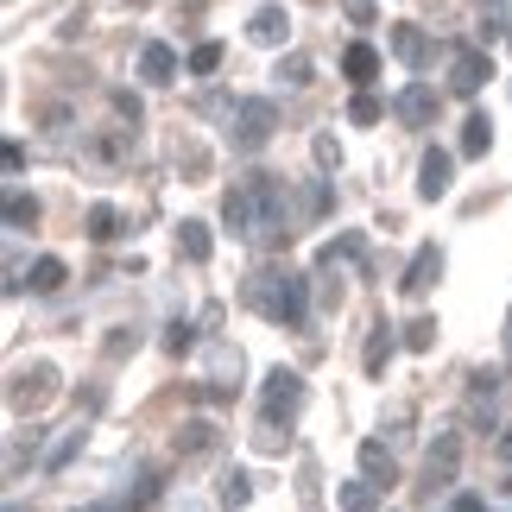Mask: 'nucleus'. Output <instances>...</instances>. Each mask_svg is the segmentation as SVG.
<instances>
[{"label": "nucleus", "instance_id": "15", "mask_svg": "<svg viewBox=\"0 0 512 512\" xmlns=\"http://www.w3.org/2000/svg\"><path fill=\"white\" fill-rule=\"evenodd\" d=\"M392 348H399V336H392L386 323H373V336H367V354H361L367 380H380V373H386V361H392Z\"/></svg>", "mask_w": 512, "mask_h": 512}, {"label": "nucleus", "instance_id": "23", "mask_svg": "<svg viewBox=\"0 0 512 512\" xmlns=\"http://www.w3.org/2000/svg\"><path fill=\"white\" fill-rule=\"evenodd\" d=\"M114 234H121V209L95 203V209H89V241H114Z\"/></svg>", "mask_w": 512, "mask_h": 512}, {"label": "nucleus", "instance_id": "21", "mask_svg": "<svg viewBox=\"0 0 512 512\" xmlns=\"http://www.w3.org/2000/svg\"><path fill=\"white\" fill-rule=\"evenodd\" d=\"M399 342H405L411 354H424V348H437V317H411Z\"/></svg>", "mask_w": 512, "mask_h": 512}, {"label": "nucleus", "instance_id": "11", "mask_svg": "<svg viewBox=\"0 0 512 512\" xmlns=\"http://www.w3.org/2000/svg\"><path fill=\"white\" fill-rule=\"evenodd\" d=\"M342 76L367 95V83L380 76V51H373V45H348V51H342Z\"/></svg>", "mask_w": 512, "mask_h": 512}, {"label": "nucleus", "instance_id": "3", "mask_svg": "<svg viewBox=\"0 0 512 512\" xmlns=\"http://www.w3.org/2000/svg\"><path fill=\"white\" fill-rule=\"evenodd\" d=\"M456 475H462V437H456V430H443V437L424 449V494H430V500L449 494V487H456Z\"/></svg>", "mask_w": 512, "mask_h": 512}, {"label": "nucleus", "instance_id": "36", "mask_svg": "<svg viewBox=\"0 0 512 512\" xmlns=\"http://www.w3.org/2000/svg\"><path fill=\"white\" fill-rule=\"evenodd\" d=\"M95 512H108V506H95Z\"/></svg>", "mask_w": 512, "mask_h": 512}, {"label": "nucleus", "instance_id": "26", "mask_svg": "<svg viewBox=\"0 0 512 512\" xmlns=\"http://www.w3.org/2000/svg\"><path fill=\"white\" fill-rule=\"evenodd\" d=\"M215 70H222V45L209 38V45H196V51H190V76H215Z\"/></svg>", "mask_w": 512, "mask_h": 512}, {"label": "nucleus", "instance_id": "10", "mask_svg": "<svg viewBox=\"0 0 512 512\" xmlns=\"http://www.w3.org/2000/svg\"><path fill=\"white\" fill-rule=\"evenodd\" d=\"M361 481H373L386 494L392 481H399V462H392V449L386 443H361Z\"/></svg>", "mask_w": 512, "mask_h": 512}, {"label": "nucleus", "instance_id": "30", "mask_svg": "<svg viewBox=\"0 0 512 512\" xmlns=\"http://www.w3.org/2000/svg\"><path fill=\"white\" fill-rule=\"evenodd\" d=\"M76 449H83V430H70V437H64V443H57L51 456H45V468H64V462L76 456Z\"/></svg>", "mask_w": 512, "mask_h": 512}, {"label": "nucleus", "instance_id": "4", "mask_svg": "<svg viewBox=\"0 0 512 512\" xmlns=\"http://www.w3.org/2000/svg\"><path fill=\"white\" fill-rule=\"evenodd\" d=\"M304 411V373H291V367H272L266 373V424L279 430V418L291 424Z\"/></svg>", "mask_w": 512, "mask_h": 512}, {"label": "nucleus", "instance_id": "25", "mask_svg": "<svg viewBox=\"0 0 512 512\" xmlns=\"http://www.w3.org/2000/svg\"><path fill=\"white\" fill-rule=\"evenodd\" d=\"M481 26H487V38H494V32L512 38V7H506V0H481Z\"/></svg>", "mask_w": 512, "mask_h": 512}, {"label": "nucleus", "instance_id": "18", "mask_svg": "<svg viewBox=\"0 0 512 512\" xmlns=\"http://www.w3.org/2000/svg\"><path fill=\"white\" fill-rule=\"evenodd\" d=\"M177 247H184V260H196V266H203L209 253H215V241H209V228H203V222H184V228H177Z\"/></svg>", "mask_w": 512, "mask_h": 512}, {"label": "nucleus", "instance_id": "2", "mask_svg": "<svg viewBox=\"0 0 512 512\" xmlns=\"http://www.w3.org/2000/svg\"><path fill=\"white\" fill-rule=\"evenodd\" d=\"M272 127H279V108H272L266 95H241V102L228 108V140H234V152H260L272 140Z\"/></svg>", "mask_w": 512, "mask_h": 512}, {"label": "nucleus", "instance_id": "19", "mask_svg": "<svg viewBox=\"0 0 512 512\" xmlns=\"http://www.w3.org/2000/svg\"><path fill=\"white\" fill-rule=\"evenodd\" d=\"M253 500V481H247V468H228V475H222V506L228 512H241Z\"/></svg>", "mask_w": 512, "mask_h": 512}, {"label": "nucleus", "instance_id": "12", "mask_svg": "<svg viewBox=\"0 0 512 512\" xmlns=\"http://www.w3.org/2000/svg\"><path fill=\"white\" fill-rule=\"evenodd\" d=\"M140 76H146L152 89H165L171 76H177V51H171V45H159V38H152V45L140 51Z\"/></svg>", "mask_w": 512, "mask_h": 512}, {"label": "nucleus", "instance_id": "28", "mask_svg": "<svg viewBox=\"0 0 512 512\" xmlns=\"http://www.w3.org/2000/svg\"><path fill=\"white\" fill-rule=\"evenodd\" d=\"M279 83H291V89H304V83H310V57H304V51H291L285 64H279Z\"/></svg>", "mask_w": 512, "mask_h": 512}, {"label": "nucleus", "instance_id": "9", "mask_svg": "<svg viewBox=\"0 0 512 512\" xmlns=\"http://www.w3.org/2000/svg\"><path fill=\"white\" fill-rule=\"evenodd\" d=\"M437 272H443V253L437 247H418V253H411V266H405V279H399V291H405V298H418V291L437 285Z\"/></svg>", "mask_w": 512, "mask_h": 512}, {"label": "nucleus", "instance_id": "8", "mask_svg": "<svg viewBox=\"0 0 512 512\" xmlns=\"http://www.w3.org/2000/svg\"><path fill=\"white\" fill-rule=\"evenodd\" d=\"M487 76H494L487 51H456V57H449V89H456V95H475Z\"/></svg>", "mask_w": 512, "mask_h": 512}, {"label": "nucleus", "instance_id": "14", "mask_svg": "<svg viewBox=\"0 0 512 512\" xmlns=\"http://www.w3.org/2000/svg\"><path fill=\"white\" fill-rule=\"evenodd\" d=\"M392 51H399V64H411V70L430 64V38L418 26H392Z\"/></svg>", "mask_w": 512, "mask_h": 512}, {"label": "nucleus", "instance_id": "32", "mask_svg": "<svg viewBox=\"0 0 512 512\" xmlns=\"http://www.w3.org/2000/svg\"><path fill=\"white\" fill-rule=\"evenodd\" d=\"M342 13L354 19V26H373V0H342Z\"/></svg>", "mask_w": 512, "mask_h": 512}, {"label": "nucleus", "instance_id": "22", "mask_svg": "<svg viewBox=\"0 0 512 512\" xmlns=\"http://www.w3.org/2000/svg\"><path fill=\"white\" fill-rule=\"evenodd\" d=\"M373 506H380V487L373 481H348L342 487V512H373Z\"/></svg>", "mask_w": 512, "mask_h": 512}, {"label": "nucleus", "instance_id": "33", "mask_svg": "<svg viewBox=\"0 0 512 512\" xmlns=\"http://www.w3.org/2000/svg\"><path fill=\"white\" fill-rule=\"evenodd\" d=\"M500 456H506V462H512V424H506V437H500Z\"/></svg>", "mask_w": 512, "mask_h": 512}, {"label": "nucleus", "instance_id": "29", "mask_svg": "<svg viewBox=\"0 0 512 512\" xmlns=\"http://www.w3.org/2000/svg\"><path fill=\"white\" fill-rule=\"evenodd\" d=\"M310 152H317V165H323V171H336V165H342V152H336V133H317V146H310Z\"/></svg>", "mask_w": 512, "mask_h": 512}, {"label": "nucleus", "instance_id": "1", "mask_svg": "<svg viewBox=\"0 0 512 512\" xmlns=\"http://www.w3.org/2000/svg\"><path fill=\"white\" fill-rule=\"evenodd\" d=\"M247 304L260 317L285 323V329H304L310 323V279L304 272H253L247 279Z\"/></svg>", "mask_w": 512, "mask_h": 512}, {"label": "nucleus", "instance_id": "24", "mask_svg": "<svg viewBox=\"0 0 512 512\" xmlns=\"http://www.w3.org/2000/svg\"><path fill=\"white\" fill-rule=\"evenodd\" d=\"M7 222H13V228H32V222H38V196L13 190V196H7Z\"/></svg>", "mask_w": 512, "mask_h": 512}, {"label": "nucleus", "instance_id": "20", "mask_svg": "<svg viewBox=\"0 0 512 512\" xmlns=\"http://www.w3.org/2000/svg\"><path fill=\"white\" fill-rule=\"evenodd\" d=\"M215 443V430L203 424V418H190L184 430H177V456H203V449Z\"/></svg>", "mask_w": 512, "mask_h": 512}, {"label": "nucleus", "instance_id": "6", "mask_svg": "<svg viewBox=\"0 0 512 512\" xmlns=\"http://www.w3.org/2000/svg\"><path fill=\"white\" fill-rule=\"evenodd\" d=\"M456 190V159H449L443 146H430L424 159H418V196L424 203H437V196H449Z\"/></svg>", "mask_w": 512, "mask_h": 512}, {"label": "nucleus", "instance_id": "34", "mask_svg": "<svg viewBox=\"0 0 512 512\" xmlns=\"http://www.w3.org/2000/svg\"><path fill=\"white\" fill-rule=\"evenodd\" d=\"M133 7H146V0H133Z\"/></svg>", "mask_w": 512, "mask_h": 512}, {"label": "nucleus", "instance_id": "17", "mask_svg": "<svg viewBox=\"0 0 512 512\" xmlns=\"http://www.w3.org/2000/svg\"><path fill=\"white\" fill-rule=\"evenodd\" d=\"M487 146H494V121H487V114H468V121H462V152L481 159Z\"/></svg>", "mask_w": 512, "mask_h": 512}, {"label": "nucleus", "instance_id": "16", "mask_svg": "<svg viewBox=\"0 0 512 512\" xmlns=\"http://www.w3.org/2000/svg\"><path fill=\"white\" fill-rule=\"evenodd\" d=\"M64 260H57V253H45V260H32V291L38 298H57V291H64Z\"/></svg>", "mask_w": 512, "mask_h": 512}, {"label": "nucleus", "instance_id": "7", "mask_svg": "<svg viewBox=\"0 0 512 512\" xmlns=\"http://www.w3.org/2000/svg\"><path fill=\"white\" fill-rule=\"evenodd\" d=\"M392 114H399L405 127H430V121H437V89H430V83H405L399 95H392Z\"/></svg>", "mask_w": 512, "mask_h": 512}, {"label": "nucleus", "instance_id": "31", "mask_svg": "<svg viewBox=\"0 0 512 512\" xmlns=\"http://www.w3.org/2000/svg\"><path fill=\"white\" fill-rule=\"evenodd\" d=\"M190 342H196V329H190V323H171V336H165V348H171V354H184Z\"/></svg>", "mask_w": 512, "mask_h": 512}, {"label": "nucleus", "instance_id": "35", "mask_svg": "<svg viewBox=\"0 0 512 512\" xmlns=\"http://www.w3.org/2000/svg\"><path fill=\"white\" fill-rule=\"evenodd\" d=\"M506 494H512V481H506Z\"/></svg>", "mask_w": 512, "mask_h": 512}, {"label": "nucleus", "instance_id": "27", "mask_svg": "<svg viewBox=\"0 0 512 512\" xmlns=\"http://www.w3.org/2000/svg\"><path fill=\"white\" fill-rule=\"evenodd\" d=\"M380 114H386V108H380V95H354V102H348V121H354V127H373Z\"/></svg>", "mask_w": 512, "mask_h": 512}, {"label": "nucleus", "instance_id": "5", "mask_svg": "<svg viewBox=\"0 0 512 512\" xmlns=\"http://www.w3.org/2000/svg\"><path fill=\"white\" fill-rule=\"evenodd\" d=\"M51 392H57V367H51V361H32V367L13 373L7 405H13V411H38V405H51Z\"/></svg>", "mask_w": 512, "mask_h": 512}, {"label": "nucleus", "instance_id": "13", "mask_svg": "<svg viewBox=\"0 0 512 512\" xmlns=\"http://www.w3.org/2000/svg\"><path fill=\"white\" fill-rule=\"evenodd\" d=\"M247 38H253V45H285V38H291L285 7H260V13H253V26H247Z\"/></svg>", "mask_w": 512, "mask_h": 512}]
</instances>
